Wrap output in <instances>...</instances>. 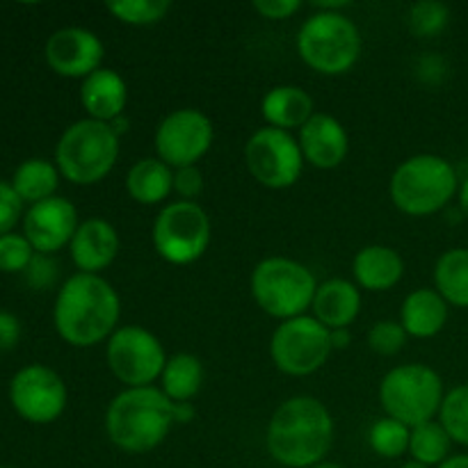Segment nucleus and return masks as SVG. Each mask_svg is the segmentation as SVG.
Segmentation results:
<instances>
[{
  "label": "nucleus",
  "mask_w": 468,
  "mask_h": 468,
  "mask_svg": "<svg viewBox=\"0 0 468 468\" xmlns=\"http://www.w3.org/2000/svg\"><path fill=\"white\" fill-rule=\"evenodd\" d=\"M254 9L270 21H283V18L295 16L302 9V3L300 0H256Z\"/></svg>",
  "instance_id": "nucleus-38"
},
{
  "label": "nucleus",
  "mask_w": 468,
  "mask_h": 468,
  "mask_svg": "<svg viewBox=\"0 0 468 468\" xmlns=\"http://www.w3.org/2000/svg\"><path fill=\"white\" fill-rule=\"evenodd\" d=\"M460 192V178L446 158L419 154L400 163L388 183V195L400 213L428 218L439 213Z\"/></svg>",
  "instance_id": "nucleus-4"
},
{
  "label": "nucleus",
  "mask_w": 468,
  "mask_h": 468,
  "mask_svg": "<svg viewBox=\"0 0 468 468\" xmlns=\"http://www.w3.org/2000/svg\"><path fill=\"white\" fill-rule=\"evenodd\" d=\"M44 58L58 76L85 80L103 67L105 46L101 37L87 27H59L46 39Z\"/></svg>",
  "instance_id": "nucleus-15"
},
{
  "label": "nucleus",
  "mask_w": 468,
  "mask_h": 468,
  "mask_svg": "<svg viewBox=\"0 0 468 468\" xmlns=\"http://www.w3.org/2000/svg\"><path fill=\"white\" fill-rule=\"evenodd\" d=\"M457 197H460V208L464 210V215L468 218V176L460 183V192H457Z\"/></svg>",
  "instance_id": "nucleus-43"
},
{
  "label": "nucleus",
  "mask_w": 468,
  "mask_h": 468,
  "mask_svg": "<svg viewBox=\"0 0 468 468\" xmlns=\"http://www.w3.org/2000/svg\"><path fill=\"white\" fill-rule=\"evenodd\" d=\"M410 437L411 428H407L400 420L384 416V419L375 420L373 428H370L368 443L375 455L384 457V460H396V457L410 452Z\"/></svg>",
  "instance_id": "nucleus-29"
},
{
  "label": "nucleus",
  "mask_w": 468,
  "mask_h": 468,
  "mask_svg": "<svg viewBox=\"0 0 468 468\" xmlns=\"http://www.w3.org/2000/svg\"><path fill=\"white\" fill-rule=\"evenodd\" d=\"M439 468H468V455H451Z\"/></svg>",
  "instance_id": "nucleus-42"
},
{
  "label": "nucleus",
  "mask_w": 468,
  "mask_h": 468,
  "mask_svg": "<svg viewBox=\"0 0 468 468\" xmlns=\"http://www.w3.org/2000/svg\"><path fill=\"white\" fill-rule=\"evenodd\" d=\"M250 288L261 311L283 323V320L306 315V311L314 304L318 282L314 272L300 261L270 256L254 268Z\"/></svg>",
  "instance_id": "nucleus-7"
},
{
  "label": "nucleus",
  "mask_w": 468,
  "mask_h": 468,
  "mask_svg": "<svg viewBox=\"0 0 468 468\" xmlns=\"http://www.w3.org/2000/svg\"><path fill=\"white\" fill-rule=\"evenodd\" d=\"M261 114L268 126L291 133L292 128H302L314 117V99L304 87L277 85L261 101Z\"/></svg>",
  "instance_id": "nucleus-23"
},
{
  "label": "nucleus",
  "mask_w": 468,
  "mask_h": 468,
  "mask_svg": "<svg viewBox=\"0 0 468 468\" xmlns=\"http://www.w3.org/2000/svg\"><path fill=\"white\" fill-rule=\"evenodd\" d=\"M364 39L355 21L341 12H315L297 32L302 62L323 76H343L361 58Z\"/></svg>",
  "instance_id": "nucleus-5"
},
{
  "label": "nucleus",
  "mask_w": 468,
  "mask_h": 468,
  "mask_svg": "<svg viewBox=\"0 0 468 468\" xmlns=\"http://www.w3.org/2000/svg\"><path fill=\"white\" fill-rule=\"evenodd\" d=\"M58 263L50 256L35 254V259L30 261V265L23 272V277H26V283L32 291H46V288H50L58 282Z\"/></svg>",
  "instance_id": "nucleus-36"
},
{
  "label": "nucleus",
  "mask_w": 468,
  "mask_h": 468,
  "mask_svg": "<svg viewBox=\"0 0 468 468\" xmlns=\"http://www.w3.org/2000/svg\"><path fill=\"white\" fill-rule=\"evenodd\" d=\"M311 468H343V466L332 464V462H320V464H315V466H311Z\"/></svg>",
  "instance_id": "nucleus-46"
},
{
  "label": "nucleus",
  "mask_w": 468,
  "mask_h": 468,
  "mask_svg": "<svg viewBox=\"0 0 468 468\" xmlns=\"http://www.w3.org/2000/svg\"><path fill=\"white\" fill-rule=\"evenodd\" d=\"M439 423L452 439V443L468 446V384L446 393L439 411Z\"/></svg>",
  "instance_id": "nucleus-31"
},
{
  "label": "nucleus",
  "mask_w": 468,
  "mask_h": 468,
  "mask_svg": "<svg viewBox=\"0 0 468 468\" xmlns=\"http://www.w3.org/2000/svg\"><path fill=\"white\" fill-rule=\"evenodd\" d=\"M448 323V302L437 288H419L405 297L400 309V324L407 336L434 338Z\"/></svg>",
  "instance_id": "nucleus-22"
},
{
  "label": "nucleus",
  "mask_w": 468,
  "mask_h": 468,
  "mask_svg": "<svg viewBox=\"0 0 468 468\" xmlns=\"http://www.w3.org/2000/svg\"><path fill=\"white\" fill-rule=\"evenodd\" d=\"M0 468H16V466H0Z\"/></svg>",
  "instance_id": "nucleus-47"
},
{
  "label": "nucleus",
  "mask_w": 468,
  "mask_h": 468,
  "mask_svg": "<svg viewBox=\"0 0 468 468\" xmlns=\"http://www.w3.org/2000/svg\"><path fill=\"white\" fill-rule=\"evenodd\" d=\"M245 163L254 181L270 190H286L300 181L304 155L292 133L279 128H259L245 144Z\"/></svg>",
  "instance_id": "nucleus-12"
},
{
  "label": "nucleus",
  "mask_w": 468,
  "mask_h": 468,
  "mask_svg": "<svg viewBox=\"0 0 468 468\" xmlns=\"http://www.w3.org/2000/svg\"><path fill=\"white\" fill-rule=\"evenodd\" d=\"M400 468H430V466H425V464H420V462H407V464H402Z\"/></svg>",
  "instance_id": "nucleus-45"
},
{
  "label": "nucleus",
  "mask_w": 468,
  "mask_h": 468,
  "mask_svg": "<svg viewBox=\"0 0 468 468\" xmlns=\"http://www.w3.org/2000/svg\"><path fill=\"white\" fill-rule=\"evenodd\" d=\"M105 359L126 388L154 387L167 366V355L154 332L142 324H123L108 338Z\"/></svg>",
  "instance_id": "nucleus-10"
},
{
  "label": "nucleus",
  "mask_w": 468,
  "mask_h": 468,
  "mask_svg": "<svg viewBox=\"0 0 468 468\" xmlns=\"http://www.w3.org/2000/svg\"><path fill=\"white\" fill-rule=\"evenodd\" d=\"M23 208L26 204L9 181H0V236L14 233L18 222H23Z\"/></svg>",
  "instance_id": "nucleus-35"
},
{
  "label": "nucleus",
  "mask_w": 468,
  "mask_h": 468,
  "mask_svg": "<svg viewBox=\"0 0 468 468\" xmlns=\"http://www.w3.org/2000/svg\"><path fill=\"white\" fill-rule=\"evenodd\" d=\"M119 135L110 123L80 119L71 123L55 146V165L73 186H94L114 169Z\"/></svg>",
  "instance_id": "nucleus-6"
},
{
  "label": "nucleus",
  "mask_w": 468,
  "mask_h": 468,
  "mask_svg": "<svg viewBox=\"0 0 468 468\" xmlns=\"http://www.w3.org/2000/svg\"><path fill=\"white\" fill-rule=\"evenodd\" d=\"M110 126H112V131L117 133L119 137H122L123 133L128 131V119H126V117H119V119H114V122H110Z\"/></svg>",
  "instance_id": "nucleus-44"
},
{
  "label": "nucleus",
  "mask_w": 468,
  "mask_h": 468,
  "mask_svg": "<svg viewBox=\"0 0 468 468\" xmlns=\"http://www.w3.org/2000/svg\"><path fill=\"white\" fill-rule=\"evenodd\" d=\"M448 21H451V9L439 0H420V3L411 5L410 9V30L416 37L430 39V37L441 35Z\"/></svg>",
  "instance_id": "nucleus-32"
},
{
  "label": "nucleus",
  "mask_w": 468,
  "mask_h": 468,
  "mask_svg": "<svg viewBox=\"0 0 468 468\" xmlns=\"http://www.w3.org/2000/svg\"><path fill=\"white\" fill-rule=\"evenodd\" d=\"M23 236L37 254L53 256L55 251L71 245L78 227V210L67 197H50L30 206L23 215Z\"/></svg>",
  "instance_id": "nucleus-16"
},
{
  "label": "nucleus",
  "mask_w": 468,
  "mask_h": 468,
  "mask_svg": "<svg viewBox=\"0 0 468 468\" xmlns=\"http://www.w3.org/2000/svg\"><path fill=\"white\" fill-rule=\"evenodd\" d=\"M452 439L443 430L439 420H430V423L411 428L410 437V455L414 462H420L425 466H441L443 462L451 457Z\"/></svg>",
  "instance_id": "nucleus-28"
},
{
  "label": "nucleus",
  "mask_w": 468,
  "mask_h": 468,
  "mask_svg": "<svg viewBox=\"0 0 468 468\" xmlns=\"http://www.w3.org/2000/svg\"><path fill=\"white\" fill-rule=\"evenodd\" d=\"M446 398L443 382L434 368L425 364H405L388 370L379 384V405L388 419L419 428L441 411Z\"/></svg>",
  "instance_id": "nucleus-8"
},
{
  "label": "nucleus",
  "mask_w": 468,
  "mask_h": 468,
  "mask_svg": "<svg viewBox=\"0 0 468 468\" xmlns=\"http://www.w3.org/2000/svg\"><path fill=\"white\" fill-rule=\"evenodd\" d=\"M105 7L117 21L142 27L163 21L172 9V3L169 0H117V3H108Z\"/></svg>",
  "instance_id": "nucleus-30"
},
{
  "label": "nucleus",
  "mask_w": 468,
  "mask_h": 468,
  "mask_svg": "<svg viewBox=\"0 0 468 468\" xmlns=\"http://www.w3.org/2000/svg\"><path fill=\"white\" fill-rule=\"evenodd\" d=\"M119 292L101 274H71L53 304L55 332L73 347H91L108 341L119 329Z\"/></svg>",
  "instance_id": "nucleus-1"
},
{
  "label": "nucleus",
  "mask_w": 468,
  "mask_h": 468,
  "mask_svg": "<svg viewBox=\"0 0 468 468\" xmlns=\"http://www.w3.org/2000/svg\"><path fill=\"white\" fill-rule=\"evenodd\" d=\"M314 318L327 329H347L361 311V291L346 279H329L318 283L314 304Z\"/></svg>",
  "instance_id": "nucleus-21"
},
{
  "label": "nucleus",
  "mask_w": 468,
  "mask_h": 468,
  "mask_svg": "<svg viewBox=\"0 0 468 468\" xmlns=\"http://www.w3.org/2000/svg\"><path fill=\"white\" fill-rule=\"evenodd\" d=\"M7 398L12 410L26 423L50 425L64 414L69 391L64 379L44 364H27L9 382Z\"/></svg>",
  "instance_id": "nucleus-13"
},
{
  "label": "nucleus",
  "mask_w": 468,
  "mask_h": 468,
  "mask_svg": "<svg viewBox=\"0 0 468 468\" xmlns=\"http://www.w3.org/2000/svg\"><path fill=\"white\" fill-rule=\"evenodd\" d=\"M80 103L87 119L110 123L123 117L128 103V85L114 69L101 67L87 76L80 85Z\"/></svg>",
  "instance_id": "nucleus-19"
},
{
  "label": "nucleus",
  "mask_w": 468,
  "mask_h": 468,
  "mask_svg": "<svg viewBox=\"0 0 468 468\" xmlns=\"http://www.w3.org/2000/svg\"><path fill=\"white\" fill-rule=\"evenodd\" d=\"M174 428V402L158 387L123 388L105 411L108 439L123 452H149Z\"/></svg>",
  "instance_id": "nucleus-3"
},
{
  "label": "nucleus",
  "mask_w": 468,
  "mask_h": 468,
  "mask_svg": "<svg viewBox=\"0 0 468 468\" xmlns=\"http://www.w3.org/2000/svg\"><path fill=\"white\" fill-rule=\"evenodd\" d=\"M352 274L356 286L364 291L384 292L398 286L405 274V261L400 251L387 245H368L356 251L352 261Z\"/></svg>",
  "instance_id": "nucleus-20"
},
{
  "label": "nucleus",
  "mask_w": 468,
  "mask_h": 468,
  "mask_svg": "<svg viewBox=\"0 0 468 468\" xmlns=\"http://www.w3.org/2000/svg\"><path fill=\"white\" fill-rule=\"evenodd\" d=\"M174 192L181 197V201H192L204 192V174L197 167L174 169Z\"/></svg>",
  "instance_id": "nucleus-37"
},
{
  "label": "nucleus",
  "mask_w": 468,
  "mask_h": 468,
  "mask_svg": "<svg viewBox=\"0 0 468 468\" xmlns=\"http://www.w3.org/2000/svg\"><path fill=\"white\" fill-rule=\"evenodd\" d=\"M407 332L400 320H382L368 332V347L379 356H393L407 346Z\"/></svg>",
  "instance_id": "nucleus-34"
},
{
  "label": "nucleus",
  "mask_w": 468,
  "mask_h": 468,
  "mask_svg": "<svg viewBox=\"0 0 468 468\" xmlns=\"http://www.w3.org/2000/svg\"><path fill=\"white\" fill-rule=\"evenodd\" d=\"M37 251L27 242L23 233H7L0 236V272L5 274H23Z\"/></svg>",
  "instance_id": "nucleus-33"
},
{
  "label": "nucleus",
  "mask_w": 468,
  "mask_h": 468,
  "mask_svg": "<svg viewBox=\"0 0 468 468\" xmlns=\"http://www.w3.org/2000/svg\"><path fill=\"white\" fill-rule=\"evenodd\" d=\"M213 140L215 126L208 114L197 108L174 110L155 128V158L172 169L195 167L208 154Z\"/></svg>",
  "instance_id": "nucleus-14"
},
{
  "label": "nucleus",
  "mask_w": 468,
  "mask_h": 468,
  "mask_svg": "<svg viewBox=\"0 0 468 468\" xmlns=\"http://www.w3.org/2000/svg\"><path fill=\"white\" fill-rule=\"evenodd\" d=\"M434 288L452 306L468 309V250L455 247L439 256L434 265Z\"/></svg>",
  "instance_id": "nucleus-27"
},
{
  "label": "nucleus",
  "mask_w": 468,
  "mask_h": 468,
  "mask_svg": "<svg viewBox=\"0 0 468 468\" xmlns=\"http://www.w3.org/2000/svg\"><path fill=\"white\" fill-rule=\"evenodd\" d=\"M334 441V420L327 407L311 396L288 398L268 423V452L288 468H311L327 457Z\"/></svg>",
  "instance_id": "nucleus-2"
},
{
  "label": "nucleus",
  "mask_w": 468,
  "mask_h": 468,
  "mask_svg": "<svg viewBox=\"0 0 468 468\" xmlns=\"http://www.w3.org/2000/svg\"><path fill=\"white\" fill-rule=\"evenodd\" d=\"M329 343H332L334 352L347 350L352 346L350 329H329Z\"/></svg>",
  "instance_id": "nucleus-41"
},
{
  "label": "nucleus",
  "mask_w": 468,
  "mask_h": 468,
  "mask_svg": "<svg viewBox=\"0 0 468 468\" xmlns=\"http://www.w3.org/2000/svg\"><path fill=\"white\" fill-rule=\"evenodd\" d=\"M71 261L78 272L99 274L101 270L110 268L119 254V233L108 219L90 218L80 222L71 245Z\"/></svg>",
  "instance_id": "nucleus-18"
},
{
  "label": "nucleus",
  "mask_w": 468,
  "mask_h": 468,
  "mask_svg": "<svg viewBox=\"0 0 468 468\" xmlns=\"http://www.w3.org/2000/svg\"><path fill=\"white\" fill-rule=\"evenodd\" d=\"M210 218L195 201H174L158 213L154 222V247L169 265L197 263L210 245Z\"/></svg>",
  "instance_id": "nucleus-9"
},
{
  "label": "nucleus",
  "mask_w": 468,
  "mask_h": 468,
  "mask_svg": "<svg viewBox=\"0 0 468 468\" xmlns=\"http://www.w3.org/2000/svg\"><path fill=\"white\" fill-rule=\"evenodd\" d=\"M126 190L142 206L163 204L174 192V169L160 158L137 160L128 169Z\"/></svg>",
  "instance_id": "nucleus-24"
},
{
  "label": "nucleus",
  "mask_w": 468,
  "mask_h": 468,
  "mask_svg": "<svg viewBox=\"0 0 468 468\" xmlns=\"http://www.w3.org/2000/svg\"><path fill=\"white\" fill-rule=\"evenodd\" d=\"M329 329L320 324L314 315L283 320L270 341V356L283 375L306 378L327 364L332 355Z\"/></svg>",
  "instance_id": "nucleus-11"
},
{
  "label": "nucleus",
  "mask_w": 468,
  "mask_h": 468,
  "mask_svg": "<svg viewBox=\"0 0 468 468\" xmlns=\"http://www.w3.org/2000/svg\"><path fill=\"white\" fill-rule=\"evenodd\" d=\"M201 384H204V366H201L199 356L187 355V352L169 356L167 366L160 375V391L169 400L190 402L201 391Z\"/></svg>",
  "instance_id": "nucleus-26"
},
{
  "label": "nucleus",
  "mask_w": 468,
  "mask_h": 468,
  "mask_svg": "<svg viewBox=\"0 0 468 468\" xmlns=\"http://www.w3.org/2000/svg\"><path fill=\"white\" fill-rule=\"evenodd\" d=\"M300 149L304 163L315 169H336L350 151V137L346 126L336 117L324 112H315L304 126L300 128Z\"/></svg>",
  "instance_id": "nucleus-17"
},
{
  "label": "nucleus",
  "mask_w": 468,
  "mask_h": 468,
  "mask_svg": "<svg viewBox=\"0 0 468 468\" xmlns=\"http://www.w3.org/2000/svg\"><path fill=\"white\" fill-rule=\"evenodd\" d=\"M197 416V407L192 402H174V425L192 423Z\"/></svg>",
  "instance_id": "nucleus-40"
},
{
  "label": "nucleus",
  "mask_w": 468,
  "mask_h": 468,
  "mask_svg": "<svg viewBox=\"0 0 468 468\" xmlns=\"http://www.w3.org/2000/svg\"><path fill=\"white\" fill-rule=\"evenodd\" d=\"M59 169L55 160L46 158H27L14 169L12 174V187L16 195L21 197L23 204L35 206L39 201L55 197L59 187Z\"/></svg>",
  "instance_id": "nucleus-25"
},
{
  "label": "nucleus",
  "mask_w": 468,
  "mask_h": 468,
  "mask_svg": "<svg viewBox=\"0 0 468 468\" xmlns=\"http://www.w3.org/2000/svg\"><path fill=\"white\" fill-rule=\"evenodd\" d=\"M21 320L9 311H0V352H9L21 341Z\"/></svg>",
  "instance_id": "nucleus-39"
}]
</instances>
